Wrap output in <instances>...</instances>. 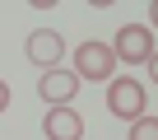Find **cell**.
Instances as JSON below:
<instances>
[{"label": "cell", "instance_id": "obj_7", "mask_svg": "<svg viewBox=\"0 0 158 140\" xmlns=\"http://www.w3.org/2000/svg\"><path fill=\"white\" fill-rule=\"evenodd\" d=\"M130 140H158V117H139L130 126Z\"/></svg>", "mask_w": 158, "mask_h": 140}, {"label": "cell", "instance_id": "obj_3", "mask_svg": "<svg viewBox=\"0 0 158 140\" xmlns=\"http://www.w3.org/2000/svg\"><path fill=\"white\" fill-rule=\"evenodd\" d=\"M74 61H79V75H84V80H107L112 65H116V51L107 42H79Z\"/></svg>", "mask_w": 158, "mask_h": 140}, {"label": "cell", "instance_id": "obj_5", "mask_svg": "<svg viewBox=\"0 0 158 140\" xmlns=\"http://www.w3.org/2000/svg\"><path fill=\"white\" fill-rule=\"evenodd\" d=\"M84 135V121H79V112L74 107H65V103H56L51 112H47V140H79Z\"/></svg>", "mask_w": 158, "mask_h": 140}, {"label": "cell", "instance_id": "obj_2", "mask_svg": "<svg viewBox=\"0 0 158 140\" xmlns=\"http://www.w3.org/2000/svg\"><path fill=\"white\" fill-rule=\"evenodd\" d=\"M107 107H112V117H130V121H139L144 117V84L139 80H112L107 84Z\"/></svg>", "mask_w": 158, "mask_h": 140}, {"label": "cell", "instance_id": "obj_8", "mask_svg": "<svg viewBox=\"0 0 158 140\" xmlns=\"http://www.w3.org/2000/svg\"><path fill=\"white\" fill-rule=\"evenodd\" d=\"M5 103H10V89H5V80H0V112H5Z\"/></svg>", "mask_w": 158, "mask_h": 140}, {"label": "cell", "instance_id": "obj_4", "mask_svg": "<svg viewBox=\"0 0 158 140\" xmlns=\"http://www.w3.org/2000/svg\"><path fill=\"white\" fill-rule=\"evenodd\" d=\"M37 94H42V103H70L79 94V75H70V70H47Z\"/></svg>", "mask_w": 158, "mask_h": 140}, {"label": "cell", "instance_id": "obj_6", "mask_svg": "<svg viewBox=\"0 0 158 140\" xmlns=\"http://www.w3.org/2000/svg\"><path fill=\"white\" fill-rule=\"evenodd\" d=\"M28 61H33V65H56V61H60V37H56L51 28H37V33L28 37Z\"/></svg>", "mask_w": 158, "mask_h": 140}, {"label": "cell", "instance_id": "obj_10", "mask_svg": "<svg viewBox=\"0 0 158 140\" xmlns=\"http://www.w3.org/2000/svg\"><path fill=\"white\" fill-rule=\"evenodd\" d=\"M153 28H158V0H153Z\"/></svg>", "mask_w": 158, "mask_h": 140}, {"label": "cell", "instance_id": "obj_1", "mask_svg": "<svg viewBox=\"0 0 158 140\" xmlns=\"http://www.w3.org/2000/svg\"><path fill=\"white\" fill-rule=\"evenodd\" d=\"M116 61H130V65H149V56H153V28H144V24H126V28H116Z\"/></svg>", "mask_w": 158, "mask_h": 140}, {"label": "cell", "instance_id": "obj_9", "mask_svg": "<svg viewBox=\"0 0 158 140\" xmlns=\"http://www.w3.org/2000/svg\"><path fill=\"white\" fill-rule=\"evenodd\" d=\"M149 75H153V80H158V51H153V56H149Z\"/></svg>", "mask_w": 158, "mask_h": 140}]
</instances>
